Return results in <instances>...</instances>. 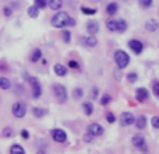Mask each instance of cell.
<instances>
[{
  "label": "cell",
  "mask_w": 159,
  "mask_h": 154,
  "mask_svg": "<svg viewBox=\"0 0 159 154\" xmlns=\"http://www.w3.org/2000/svg\"><path fill=\"white\" fill-rule=\"evenodd\" d=\"M69 20H70L69 13H66V11H57V13L52 17L50 24L53 28H64V27H67V24H69Z\"/></svg>",
  "instance_id": "6da1fadb"
},
{
  "label": "cell",
  "mask_w": 159,
  "mask_h": 154,
  "mask_svg": "<svg viewBox=\"0 0 159 154\" xmlns=\"http://www.w3.org/2000/svg\"><path fill=\"white\" fill-rule=\"evenodd\" d=\"M115 63L119 69H126L130 65V56H128V53L122 51V49H117L115 52Z\"/></svg>",
  "instance_id": "7a4b0ae2"
},
{
  "label": "cell",
  "mask_w": 159,
  "mask_h": 154,
  "mask_svg": "<svg viewBox=\"0 0 159 154\" xmlns=\"http://www.w3.org/2000/svg\"><path fill=\"white\" fill-rule=\"evenodd\" d=\"M131 143H133V146L135 147L137 150L141 151V153H148V144H147V140H145L144 135H141V133L134 135L133 139H131Z\"/></svg>",
  "instance_id": "3957f363"
},
{
  "label": "cell",
  "mask_w": 159,
  "mask_h": 154,
  "mask_svg": "<svg viewBox=\"0 0 159 154\" xmlns=\"http://www.w3.org/2000/svg\"><path fill=\"white\" fill-rule=\"evenodd\" d=\"M53 92H54V97L57 99L59 104H66L67 98H69V94H67V90L63 84H54L53 85Z\"/></svg>",
  "instance_id": "277c9868"
},
{
  "label": "cell",
  "mask_w": 159,
  "mask_h": 154,
  "mask_svg": "<svg viewBox=\"0 0 159 154\" xmlns=\"http://www.w3.org/2000/svg\"><path fill=\"white\" fill-rule=\"evenodd\" d=\"M11 112H13V115L17 119H21L27 114V104L22 102V101H17V102H14L13 106H11Z\"/></svg>",
  "instance_id": "5b68a950"
},
{
  "label": "cell",
  "mask_w": 159,
  "mask_h": 154,
  "mask_svg": "<svg viewBox=\"0 0 159 154\" xmlns=\"http://www.w3.org/2000/svg\"><path fill=\"white\" fill-rule=\"evenodd\" d=\"M27 80H28V83L32 87V97L35 99L41 98V95H42V85H41L39 80L36 77H27Z\"/></svg>",
  "instance_id": "8992f818"
},
{
  "label": "cell",
  "mask_w": 159,
  "mask_h": 154,
  "mask_svg": "<svg viewBox=\"0 0 159 154\" xmlns=\"http://www.w3.org/2000/svg\"><path fill=\"white\" fill-rule=\"evenodd\" d=\"M50 136L56 143H64L66 140H67V133H66L63 129H59V128L52 129Z\"/></svg>",
  "instance_id": "52a82bcc"
},
{
  "label": "cell",
  "mask_w": 159,
  "mask_h": 154,
  "mask_svg": "<svg viewBox=\"0 0 159 154\" xmlns=\"http://www.w3.org/2000/svg\"><path fill=\"white\" fill-rule=\"evenodd\" d=\"M128 48L135 55H141L142 51H144V44L140 39H130L128 41Z\"/></svg>",
  "instance_id": "ba28073f"
},
{
  "label": "cell",
  "mask_w": 159,
  "mask_h": 154,
  "mask_svg": "<svg viewBox=\"0 0 159 154\" xmlns=\"http://www.w3.org/2000/svg\"><path fill=\"white\" fill-rule=\"evenodd\" d=\"M87 132L91 133L94 137H98V136L103 135V126H102L101 123H98V122H94V123H91V125L88 126Z\"/></svg>",
  "instance_id": "9c48e42d"
},
{
  "label": "cell",
  "mask_w": 159,
  "mask_h": 154,
  "mask_svg": "<svg viewBox=\"0 0 159 154\" xmlns=\"http://www.w3.org/2000/svg\"><path fill=\"white\" fill-rule=\"evenodd\" d=\"M134 116L131 112H123L120 115V125L122 126H130V125H134Z\"/></svg>",
  "instance_id": "30bf717a"
},
{
  "label": "cell",
  "mask_w": 159,
  "mask_h": 154,
  "mask_svg": "<svg viewBox=\"0 0 159 154\" xmlns=\"http://www.w3.org/2000/svg\"><path fill=\"white\" fill-rule=\"evenodd\" d=\"M149 98V91L145 87H140L135 90V99L138 102H145Z\"/></svg>",
  "instance_id": "8fae6325"
},
{
  "label": "cell",
  "mask_w": 159,
  "mask_h": 154,
  "mask_svg": "<svg viewBox=\"0 0 159 154\" xmlns=\"http://www.w3.org/2000/svg\"><path fill=\"white\" fill-rule=\"evenodd\" d=\"M87 32L89 34V35H95V34L99 32V22L96 21V20H89V21L87 22Z\"/></svg>",
  "instance_id": "7c38bea8"
},
{
  "label": "cell",
  "mask_w": 159,
  "mask_h": 154,
  "mask_svg": "<svg viewBox=\"0 0 159 154\" xmlns=\"http://www.w3.org/2000/svg\"><path fill=\"white\" fill-rule=\"evenodd\" d=\"M134 126L137 129H140V130L147 128V118H145V115H138V116H135V119H134Z\"/></svg>",
  "instance_id": "4fadbf2b"
},
{
  "label": "cell",
  "mask_w": 159,
  "mask_h": 154,
  "mask_svg": "<svg viewBox=\"0 0 159 154\" xmlns=\"http://www.w3.org/2000/svg\"><path fill=\"white\" fill-rule=\"evenodd\" d=\"M53 70H54V74L56 76H59V77H64L66 74H67V67L64 66V65H62V63H56L53 66Z\"/></svg>",
  "instance_id": "5bb4252c"
},
{
  "label": "cell",
  "mask_w": 159,
  "mask_h": 154,
  "mask_svg": "<svg viewBox=\"0 0 159 154\" xmlns=\"http://www.w3.org/2000/svg\"><path fill=\"white\" fill-rule=\"evenodd\" d=\"M145 28H147V31H149V32H155L156 29L159 28V22L156 21V20H147L145 21Z\"/></svg>",
  "instance_id": "9a60e30c"
},
{
  "label": "cell",
  "mask_w": 159,
  "mask_h": 154,
  "mask_svg": "<svg viewBox=\"0 0 159 154\" xmlns=\"http://www.w3.org/2000/svg\"><path fill=\"white\" fill-rule=\"evenodd\" d=\"M117 11H119V4L116 3V2H110V3H108V6H106V13H108V15L113 17V15H116Z\"/></svg>",
  "instance_id": "2e32d148"
},
{
  "label": "cell",
  "mask_w": 159,
  "mask_h": 154,
  "mask_svg": "<svg viewBox=\"0 0 159 154\" xmlns=\"http://www.w3.org/2000/svg\"><path fill=\"white\" fill-rule=\"evenodd\" d=\"M84 45L87 48H95L98 45V39L95 38V35H88V37L84 38Z\"/></svg>",
  "instance_id": "e0dca14e"
},
{
  "label": "cell",
  "mask_w": 159,
  "mask_h": 154,
  "mask_svg": "<svg viewBox=\"0 0 159 154\" xmlns=\"http://www.w3.org/2000/svg\"><path fill=\"white\" fill-rule=\"evenodd\" d=\"M106 28L110 31V32H116L117 31V20L115 17H109L108 21H106Z\"/></svg>",
  "instance_id": "ac0fdd59"
},
{
  "label": "cell",
  "mask_w": 159,
  "mask_h": 154,
  "mask_svg": "<svg viewBox=\"0 0 159 154\" xmlns=\"http://www.w3.org/2000/svg\"><path fill=\"white\" fill-rule=\"evenodd\" d=\"M41 59H42V51H41L39 48H35L32 51V53H31V58H29V60L32 63H36V62H39Z\"/></svg>",
  "instance_id": "d6986e66"
},
{
  "label": "cell",
  "mask_w": 159,
  "mask_h": 154,
  "mask_svg": "<svg viewBox=\"0 0 159 154\" xmlns=\"http://www.w3.org/2000/svg\"><path fill=\"white\" fill-rule=\"evenodd\" d=\"M47 6H49V8H52V10L57 11L63 7V0H49V2H47Z\"/></svg>",
  "instance_id": "ffe728a7"
},
{
  "label": "cell",
  "mask_w": 159,
  "mask_h": 154,
  "mask_svg": "<svg viewBox=\"0 0 159 154\" xmlns=\"http://www.w3.org/2000/svg\"><path fill=\"white\" fill-rule=\"evenodd\" d=\"M31 112H32V115L35 118H38V119H41V118H44L45 115H46V109H44V108H39V106H34Z\"/></svg>",
  "instance_id": "44dd1931"
},
{
  "label": "cell",
  "mask_w": 159,
  "mask_h": 154,
  "mask_svg": "<svg viewBox=\"0 0 159 154\" xmlns=\"http://www.w3.org/2000/svg\"><path fill=\"white\" fill-rule=\"evenodd\" d=\"M83 109H84V114L87 115V116H91V115L94 114V105L91 101H87V102L83 104Z\"/></svg>",
  "instance_id": "7402d4cb"
},
{
  "label": "cell",
  "mask_w": 159,
  "mask_h": 154,
  "mask_svg": "<svg viewBox=\"0 0 159 154\" xmlns=\"http://www.w3.org/2000/svg\"><path fill=\"white\" fill-rule=\"evenodd\" d=\"M127 31V21L124 18H119L117 20V31L119 34H124Z\"/></svg>",
  "instance_id": "603a6c76"
},
{
  "label": "cell",
  "mask_w": 159,
  "mask_h": 154,
  "mask_svg": "<svg viewBox=\"0 0 159 154\" xmlns=\"http://www.w3.org/2000/svg\"><path fill=\"white\" fill-rule=\"evenodd\" d=\"M10 154H25V150L21 144H13L10 147Z\"/></svg>",
  "instance_id": "cb8c5ba5"
},
{
  "label": "cell",
  "mask_w": 159,
  "mask_h": 154,
  "mask_svg": "<svg viewBox=\"0 0 159 154\" xmlns=\"http://www.w3.org/2000/svg\"><path fill=\"white\" fill-rule=\"evenodd\" d=\"M0 88H2V90H8V88H11V81L8 80L7 77H0Z\"/></svg>",
  "instance_id": "d4e9b609"
},
{
  "label": "cell",
  "mask_w": 159,
  "mask_h": 154,
  "mask_svg": "<svg viewBox=\"0 0 159 154\" xmlns=\"http://www.w3.org/2000/svg\"><path fill=\"white\" fill-rule=\"evenodd\" d=\"M28 15L31 17V18H36V17L39 15V8L36 7L35 4L31 6V7H28Z\"/></svg>",
  "instance_id": "484cf974"
},
{
  "label": "cell",
  "mask_w": 159,
  "mask_h": 154,
  "mask_svg": "<svg viewBox=\"0 0 159 154\" xmlns=\"http://www.w3.org/2000/svg\"><path fill=\"white\" fill-rule=\"evenodd\" d=\"M110 102H112V95H110V94H108V92L102 94V97H101V105L106 106V105H109Z\"/></svg>",
  "instance_id": "4316f807"
},
{
  "label": "cell",
  "mask_w": 159,
  "mask_h": 154,
  "mask_svg": "<svg viewBox=\"0 0 159 154\" xmlns=\"http://www.w3.org/2000/svg\"><path fill=\"white\" fill-rule=\"evenodd\" d=\"M84 97V91H83V88H80V87H76L74 90H73V98L74 99H81Z\"/></svg>",
  "instance_id": "83f0119b"
},
{
  "label": "cell",
  "mask_w": 159,
  "mask_h": 154,
  "mask_svg": "<svg viewBox=\"0 0 159 154\" xmlns=\"http://www.w3.org/2000/svg\"><path fill=\"white\" fill-rule=\"evenodd\" d=\"M137 80H138V74L135 73V72H130V73L127 74V81H128L130 84H134Z\"/></svg>",
  "instance_id": "f1b7e54d"
},
{
  "label": "cell",
  "mask_w": 159,
  "mask_h": 154,
  "mask_svg": "<svg viewBox=\"0 0 159 154\" xmlns=\"http://www.w3.org/2000/svg\"><path fill=\"white\" fill-rule=\"evenodd\" d=\"M13 128H10V126H6V128L3 129V130H2V136H3V137H6V139H8V137H11V136H13Z\"/></svg>",
  "instance_id": "f546056e"
},
{
  "label": "cell",
  "mask_w": 159,
  "mask_h": 154,
  "mask_svg": "<svg viewBox=\"0 0 159 154\" xmlns=\"http://www.w3.org/2000/svg\"><path fill=\"white\" fill-rule=\"evenodd\" d=\"M34 4H35L36 7L41 10V8H46L47 2H46V0H34Z\"/></svg>",
  "instance_id": "4dcf8cb0"
},
{
  "label": "cell",
  "mask_w": 159,
  "mask_h": 154,
  "mask_svg": "<svg viewBox=\"0 0 159 154\" xmlns=\"http://www.w3.org/2000/svg\"><path fill=\"white\" fill-rule=\"evenodd\" d=\"M152 3H154L152 0H138V4H140L142 8H149L152 6Z\"/></svg>",
  "instance_id": "1f68e13d"
},
{
  "label": "cell",
  "mask_w": 159,
  "mask_h": 154,
  "mask_svg": "<svg viewBox=\"0 0 159 154\" xmlns=\"http://www.w3.org/2000/svg\"><path fill=\"white\" fill-rule=\"evenodd\" d=\"M62 37H63V41H64V42H70V41H71V32H70L69 29H63Z\"/></svg>",
  "instance_id": "d6a6232c"
},
{
  "label": "cell",
  "mask_w": 159,
  "mask_h": 154,
  "mask_svg": "<svg viewBox=\"0 0 159 154\" xmlns=\"http://www.w3.org/2000/svg\"><path fill=\"white\" fill-rule=\"evenodd\" d=\"M81 11L87 15H94L96 14V8H88V7H81Z\"/></svg>",
  "instance_id": "836d02e7"
},
{
  "label": "cell",
  "mask_w": 159,
  "mask_h": 154,
  "mask_svg": "<svg viewBox=\"0 0 159 154\" xmlns=\"http://www.w3.org/2000/svg\"><path fill=\"white\" fill-rule=\"evenodd\" d=\"M152 92H154V95L156 98H159V81H155L154 84H152Z\"/></svg>",
  "instance_id": "e575fe53"
},
{
  "label": "cell",
  "mask_w": 159,
  "mask_h": 154,
  "mask_svg": "<svg viewBox=\"0 0 159 154\" xmlns=\"http://www.w3.org/2000/svg\"><path fill=\"white\" fill-rule=\"evenodd\" d=\"M106 121H108V123H115L116 122V116L113 112H108L106 114Z\"/></svg>",
  "instance_id": "d590c367"
},
{
  "label": "cell",
  "mask_w": 159,
  "mask_h": 154,
  "mask_svg": "<svg viewBox=\"0 0 159 154\" xmlns=\"http://www.w3.org/2000/svg\"><path fill=\"white\" fill-rule=\"evenodd\" d=\"M3 13L6 17H10V15H13V7H10V6H4L3 7Z\"/></svg>",
  "instance_id": "8d00e7d4"
},
{
  "label": "cell",
  "mask_w": 159,
  "mask_h": 154,
  "mask_svg": "<svg viewBox=\"0 0 159 154\" xmlns=\"http://www.w3.org/2000/svg\"><path fill=\"white\" fill-rule=\"evenodd\" d=\"M151 125L152 128H155V129H159V116H154L151 119Z\"/></svg>",
  "instance_id": "74e56055"
},
{
  "label": "cell",
  "mask_w": 159,
  "mask_h": 154,
  "mask_svg": "<svg viewBox=\"0 0 159 154\" xmlns=\"http://www.w3.org/2000/svg\"><path fill=\"white\" fill-rule=\"evenodd\" d=\"M92 140H94V136L91 135V133L87 132L85 135H84V142H85V143H91Z\"/></svg>",
  "instance_id": "f35d334b"
},
{
  "label": "cell",
  "mask_w": 159,
  "mask_h": 154,
  "mask_svg": "<svg viewBox=\"0 0 159 154\" xmlns=\"http://www.w3.org/2000/svg\"><path fill=\"white\" fill-rule=\"evenodd\" d=\"M69 67L70 69H80V65L76 60H69Z\"/></svg>",
  "instance_id": "ab89813d"
},
{
  "label": "cell",
  "mask_w": 159,
  "mask_h": 154,
  "mask_svg": "<svg viewBox=\"0 0 159 154\" xmlns=\"http://www.w3.org/2000/svg\"><path fill=\"white\" fill-rule=\"evenodd\" d=\"M21 137L24 140H28L29 139V132L27 130V129H22V130H21Z\"/></svg>",
  "instance_id": "60d3db41"
},
{
  "label": "cell",
  "mask_w": 159,
  "mask_h": 154,
  "mask_svg": "<svg viewBox=\"0 0 159 154\" xmlns=\"http://www.w3.org/2000/svg\"><path fill=\"white\" fill-rule=\"evenodd\" d=\"M98 92H99L98 87H94V88H92V98H96V97H98Z\"/></svg>",
  "instance_id": "b9f144b4"
},
{
  "label": "cell",
  "mask_w": 159,
  "mask_h": 154,
  "mask_svg": "<svg viewBox=\"0 0 159 154\" xmlns=\"http://www.w3.org/2000/svg\"><path fill=\"white\" fill-rule=\"evenodd\" d=\"M76 25V20L74 18H71V17H70V20H69V24H67V27H74Z\"/></svg>",
  "instance_id": "7bdbcfd3"
},
{
  "label": "cell",
  "mask_w": 159,
  "mask_h": 154,
  "mask_svg": "<svg viewBox=\"0 0 159 154\" xmlns=\"http://www.w3.org/2000/svg\"><path fill=\"white\" fill-rule=\"evenodd\" d=\"M36 154H46V153H45L44 150H38V153H36Z\"/></svg>",
  "instance_id": "ee69618b"
}]
</instances>
